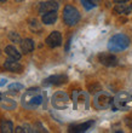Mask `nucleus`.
<instances>
[{
  "label": "nucleus",
  "mask_w": 132,
  "mask_h": 133,
  "mask_svg": "<svg viewBox=\"0 0 132 133\" xmlns=\"http://www.w3.org/2000/svg\"><path fill=\"white\" fill-rule=\"evenodd\" d=\"M44 97L41 95L40 88L38 87H32L26 91V93L22 97V105L28 109L36 108L42 103Z\"/></svg>",
  "instance_id": "1"
},
{
  "label": "nucleus",
  "mask_w": 132,
  "mask_h": 133,
  "mask_svg": "<svg viewBox=\"0 0 132 133\" xmlns=\"http://www.w3.org/2000/svg\"><path fill=\"white\" fill-rule=\"evenodd\" d=\"M130 46V39L125 34H116L111 36L108 42V50L110 52H121Z\"/></svg>",
  "instance_id": "2"
},
{
  "label": "nucleus",
  "mask_w": 132,
  "mask_h": 133,
  "mask_svg": "<svg viewBox=\"0 0 132 133\" xmlns=\"http://www.w3.org/2000/svg\"><path fill=\"white\" fill-rule=\"evenodd\" d=\"M113 105L118 110H129L132 108V95L121 91L113 98Z\"/></svg>",
  "instance_id": "3"
},
{
  "label": "nucleus",
  "mask_w": 132,
  "mask_h": 133,
  "mask_svg": "<svg viewBox=\"0 0 132 133\" xmlns=\"http://www.w3.org/2000/svg\"><path fill=\"white\" fill-rule=\"evenodd\" d=\"M113 105V97L108 95L104 91H98L95 95L93 98V107L98 110H104V109L110 108Z\"/></svg>",
  "instance_id": "4"
},
{
  "label": "nucleus",
  "mask_w": 132,
  "mask_h": 133,
  "mask_svg": "<svg viewBox=\"0 0 132 133\" xmlns=\"http://www.w3.org/2000/svg\"><path fill=\"white\" fill-rule=\"evenodd\" d=\"M63 21L67 25L73 27L80 21V14L78 9L73 5H66L64 10H63Z\"/></svg>",
  "instance_id": "5"
},
{
  "label": "nucleus",
  "mask_w": 132,
  "mask_h": 133,
  "mask_svg": "<svg viewBox=\"0 0 132 133\" xmlns=\"http://www.w3.org/2000/svg\"><path fill=\"white\" fill-rule=\"evenodd\" d=\"M51 103H52L53 108L62 110V109H67L68 107H69L70 98H69V96L67 95L66 92L58 91V92H56L55 95L52 96V98H51Z\"/></svg>",
  "instance_id": "6"
},
{
  "label": "nucleus",
  "mask_w": 132,
  "mask_h": 133,
  "mask_svg": "<svg viewBox=\"0 0 132 133\" xmlns=\"http://www.w3.org/2000/svg\"><path fill=\"white\" fill-rule=\"evenodd\" d=\"M73 102H74V105H75L78 109L85 110V109L89 108V98H87V95L85 92H81V91L74 92Z\"/></svg>",
  "instance_id": "7"
},
{
  "label": "nucleus",
  "mask_w": 132,
  "mask_h": 133,
  "mask_svg": "<svg viewBox=\"0 0 132 133\" xmlns=\"http://www.w3.org/2000/svg\"><path fill=\"white\" fill-rule=\"evenodd\" d=\"M68 81V76L64 74H56V75H51V76L46 77L42 81V86H59V85L66 84Z\"/></svg>",
  "instance_id": "8"
},
{
  "label": "nucleus",
  "mask_w": 132,
  "mask_h": 133,
  "mask_svg": "<svg viewBox=\"0 0 132 133\" xmlns=\"http://www.w3.org/2000/svg\"><path fill=\"white\" fill-rule=\"evenodd\" d=\"M98 61L99 63L103 64L104 66L108 68H111V66H115L118 64V58L113 55V52H102L98 55Z\"/></svg>",
  "instance_id": "9"
},
{
  "label": "nucleus",
  "mask_w": 132,
  "mask_h": 133,
  "mask_svg": "<svg viewBox=\"0 0 132 133\" xmlns=\"http://www.w3.org/2000/svg\"><path fill=\"white\" fill-rule=\"evenodd\" d=\"M45 42L49 47L56 49V47H58V46L62 45V34L59 32H57V30H55V32H52L46 38Z\"/></svg>",
  "instance_id": "10"
},
{
  "label": "nucleus",
  "mask_w": 132,
  "mask_h": 133,
  "mask_svg": "<svg viewBox=\"0 0 132 133\" xmlns=\"http://www.w3.org/2000/svg\"><path fill=\"white\" fill-rule=\"evenodd\" d=\"M58 3L55 1V0H49V1H44V3L40 4V7H39V14H46V12H50V11H57L58 10Z\"/></svg>",
  "instance_id": "11"
},
{
  "label": "nucleus",
  "mask_w": 132,
  "mask_h": 133,
  "mask_svg": "<svg viewBox=\"0 0 132 133\" xmlns=\"http://www.w3.org/2000/svg\"><path fill=\"white\" fill-rule=\"evenodd\" d=\"M4 68L9 70V71H11V73H21L23 70L22 64H20L16 59H11V58H9L7 61L4 62Z\"/></svg>",
  "instance_id": "12"
},
{
  "label": "nucleus",
  "mask_w": 132,
  "mask_h": 133,
  "mask_svg": "<svg viewBox=\"0 0 132 133\" xmlns=\"http://www.w3.org/2000/svg\"><path fill=\"white\" fill-rule=\"evenodd\" d=\"M93 121L90 120V121H86V122L83 123H78V125H73V126L69 127V132L73 133H81V132H86L87 130H90V127H92L93 125Z\"/></svg>",
  "instance_id": "13"
},
{
  "label": "nucleus",
  "mask_w": 132,
  "mask_h": 133,
  "mask_svg": "<svg viewBox=\"0 0 132 133\" xmlns=\"http://www.w3.org/2000/svg\"><path fill=\"white\" fill-rule=\"evenodd\" d=\"M41 16H42L41 22L44 24L51 25L57 21V11H50V12H46V14L41 15Z\"/></svg>",
  "instance_id": "14"
},
{
  "label": "nucleus",
  "mask_w": 132,
  "mask_h": 133,
  "mask_svg": "<svg viewBox=\"0 0 132 133\" xmlns=\"http://www.w3.org/2000/svg\"><path fill=\"white\" fill-rule=\"evenodd\" d=\"M20 45H21V50H22V52L23 53H30L35 47L34 41L29 38L23 39V40L20 42Z\"/></svg>",
  "instance_id": "15"
},
{
  "label": "nucleus",
  "mask_w": 132,
  "mask_h": 133,
  "mask_svg": "<svg viewBox=\"0 0 132 133\" xmlns=\"http://www.w3.org/2000/svg\"><path fill=\"white\" fill-rule=\"evenodd\" d=\"M5 53H6L7 57L11 58V59H16V61L21 59V53L18 52V50L16 49L14 45L6 46V47H5Z\"/></svg>",
  "instance_id": "16"
},
{
  "label": "nucleus",
  "mask_w": 132,
  "mask_h": 133,
  "mask_svg": "<svg viewBox=\"0 0 132 133\" xmlns=\"http://www.w3.org/2000/svg\"><path fill=\"white\" fill-rule=\"evenodd\" d=\"M0 103H1V107L4 109H6V110H12V109L16 108V102L11 98H7L6 96L3 97L0 95Z\"/></svg>",
  "instance_id": "17"
},
{
  "label": "nucleus",
  "mask_w": 132,
  "mask_h": 133,
  "mask_svg": "<svg viewBox=\"0 0 132 133\" xmlns=\"http://www.w3.org/2000/svg\"><path fill=\"white\" fill-rule=\"evenodd\" d=\"M131 6L126 5V3L124 4H116L114 6V12L118 15H130L131 14Z\"/></svg>",
  "instance_id": "18"
},
{
  "label": "nucleus",
  "mask_w": 132,
  "mask_h": 133,
  "mask_svg": "<svg viewBox=\"0 0 132 133\" xmlns=\"http://www.w3.org/2000/svg\"><path fill=\"white\" fill-rule=\"evenodd\" d=\"M14 130V123L10 120H3L0 122V131L3 133H12Z\"/></svg>",
  "instance_id": "19"
},
{
  "label": "nucleus",
  "mask_w": 132,
  "mask_h": 133,
  "mask_svg": "<svg viewBox=\"0 0 132 133\" xmlns=\"http://www.w3.org/2000/svg\"><path fill=\"white\" fill-rule=\"evenodd\" d=\"M98 3H99V0H81V4L85 7V10L93 9V7H96L98 5Z\"/></svg>",
  "instance_id": "20"
},
{
  "label": "nucleus",
  "mask_w": 132,
  "mask_h": 133,
  "mask_svg": "<svg viewBox=\"0 0 132 133\" xmlns=\"http://www.w3.org/2000/svg\"><path fill=\"white\" fill-rule=\"evenodd\" d=\"M29 28H30L32 32L34 33H38L41 30V25H40V23L38 22V19H30V22H29Z\"/></svg>",
  "instance_id": "21"
},
{
  "label": "nucleus",
  "mask_w": 132,
  "mask_h": 133,
  "mask_svg": "<svg viewBox=\"0 0 132 133\" xmlns=\"http://www.w3.org/2000/svg\"><path fill=\"white\" fill-rule=\"evenodd\" d=\"M9 39H10L11 42H14V44H20V42L22 41L20 34L16 33V32H10L9 33Z\"/></svg>",
  "instance_id": "22"
},
{
  "label": "nucleus",
  "mask_w": 132,
  "mask_h": 133,
  "mask_svg": "<svg viewBox=\"0 0 132 133\" xmlns=\"http://www.w3.org/2000/svg\"><path fill=\"white\" fill-rule=\"evenodd\" d=\"M24 88V86L22 84H18V82H14V84L9 85V91L11 92H18V91H22Z\"/></svg>",
  "instance_id": "23"
},
{
  "label": "nucleus",
  "mask_w": 132,
  "mask_h": 133,
  "mask_svg": "<svg viewBox=\"0 0 132 133\" xmlns=\"http://www.w3.org/2000/svg\"><path fill=\"white\" fill-rule=\"evenodd\" d=\"M14 132H16V133H24V128L21 127V126H18V127H16V130H14Z\"/></svg>",
  "instance_id": "24"
},
{
  "label": "nucleus",
  "mask_w": 132,
  "mask_h": 133,
  "mask_svg": "<svg viewBox=\"0 0 132 133\" xmlns=\"http://www.w3.org/2000/svg\"><path fill=\"white\" fill-rule=\"evenodd\" d=\"M115 4H124V3H129L130 0H113Z\"/></svg>",
  "instance_id": "25"
},
{
  "label": "nucleus",
  "mask_w": 132,
  "mask_h": 133,
  "mask_svg": "<svg viewBox=\"0 0 132 133\" xmlns=\"http://www.w3.org/2000/svg\"><path fill=\"white\" fill-rule=\"evenodd\" d=\"M16 3H22V1H24V0H15Z\"/></svg>",
  "instance_id": "26"
},
{
  "label": "nucleus",
  "mask_w": 132,
  "mask_h": 133,
  "mask_svg": "<svg viewBox=\"0 0 132 133\" xmlns=\"http://www.w3.org/2000/svg\"><path fill=\"white\" fill-rule=\"evenodd\" d=\"M5 1H6V0H0V3H5Z\"/></svg>",
  "instance_id": "27"
},
{
  "label": "nucleus",
  "mask_w": 132,
  "mask_h": 133,
  "mask_svg": "<svg viewBox=\"0 0 132 133\" xmlns=\"http://www.w3.org/2000/svg\"><path fill=\"white\" fill-rule=\"evenodd\" d=\"M131 10H132V4H131Z\"/></svg>",
  "instance_id": "28"
}]
</instances>
